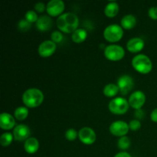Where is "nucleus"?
Returning a JSON list of instances; mask_svg holds the SVG:
<instances>
[{
  "instance_id": "b1692460",
  "label": "nucleus",
  "mask_w": 157,
  "mask_h": 157,
  "mask_svg": "<svg viewBox=\"0 0 157 157\" xmlns=\"http://www.w3.org/2000/svg\"><path fill=\"white\" fill-rule=\"evenodd\" d=\"M130 146V140L127 136H122L118 140V147L121 150H127Z\"/></svg>"
},
{
  "instance_id": "412c9836",
  "label": "nucleus",
  "mask_w": 157,
  "mask_h": 157,
  "mask_svg": "<svg viewBox=\"0 0 157 157\" xmlns=\"http://www.w3.org/2000/svg\"><path fill=\"white\" fill-rule=\"evenodd\" d=\"M119 90L120 89L117 84H108L104 87V94L107 97H114L117 94Z\"/></svg>"
},
{
  "instance_id": "c756f323",
  "label": "nucleus",
  "mask_w": 157,
  "mask_h": 157,
  "mask_svg": "<svg viewBox=\"0 0 157 157\" xmlns=\"http://www.w3.org/2000/svg\"><path fill=\"white\" fill-rule=\"evenodd\" d=\"M148 14L149 16H150L152 19H157V7L153 6V7L150 8V9H149Z\"/></svg>"
},
{
  "instance_id": "6e6552de",
  "label": "nucleus",
  "mask_w": 157,
  "mask_h": 157,
  "mask_svg": "<svg viewBox=\"0 0 157 157\" xmlns=\"http://www.w3.org/2000/svg\"><path fill=\"white\" fill-rule=\"evenodd\" d=\"M134 82L133 78L129 75H122L117 81V86L123 95H126L133 89Z\"/></svg>"
},
{
  "instance_id": "f8f14e48",
  "label": "nucleus",
  "mask_w": 157,
  "mask_h": 157,
  "mask_svg": "<svg viewBox=\"0 0 157 157\" xmlns=\"http://www.w3.org/2000/svg\"><path fill=\"white\" fill-rule=\"evenodd\" d=\"M56 50V44L54 41H44L41 43L38 47V53L43 58H47L50 57L54 54V52Z\"/></svg>"
},
{
  "instance_id": "aec40b11",
  "label": "nucleus",
  "mask_w": 157,
  "mask_h": 157,
  "mask_svg": "<svg viewBox=\"0 0 157 157\" xmlns=\"http://www.w3.org/2000/svg\"><path fill=\"white\" fill-rule=\"evenodd\" d=\"M87 36V31L83 29H78L72 33L71 38L75 43H81Z\"/></svg>"
},
{
  "instance_id": "ddd939ff",
  "label": "nucleus",
  "mask_w": 157,
  "mask_h": 157,
  "mask_svg": "<svg viewBox=\"0 0 157 157\" xmlns=\"http://www.w3.org/2000/svg\"><path fill=\"white\" fill-rule=\"evenodd\" d=\"M30 129L25 124H19L16 126L13 130V136L15 140L23 141L29 139L30 136Z\"/></svg>"
},
{
  "instance_id": "1a4fd4ad",
  "label": "nucleus",
  "mask_w": 157,
  "mask_h": 157,
  "mask_svg": "<svg viewBox=\"0 0 157 157\" xmlns=\"http://www.w3.org/2000/svg\"><path fill=\"white\" fill-rule=\"evenodd\" d=\"M79 139L83 144L90 145L94 144L96 140V133L94 131L93 129L90 127H83L80 130L78 133Z\"/></svg>"
},
{
  "instance_id": "dca6fc26",
  "label": "nucleus",
  "mask_w": 157,
  "mask_h": 157,
  "mask_svg": "<svg viewBox=\"0 0 157 157\" xmlns=\"http://www.w3.org/2000/svg\"><path fill=\"white\" fill-rule=\"evenodd\" d=\"M53 25V21L50 17L47 15H43L38 18V21H36V27L41 32H46V31L51 29Z\"/></svg>"
},
{
  "instance_id": "f3484780",
  "label": "nucleus",
  "mask_w": 157,
  "mask_h": 157,
  "mask_svg": "<svg viewBox=\"0 0 157 157\" xmlns=\"http://www.w3.org/2000/svg\"><path fill=\"white\" fill-rule=\"evenodd\" d=\"M24 148L28 153L33 154L38 151V148H39V143H38V140L35 138L29 137L25 142Z\"/></svg>"
},
{
  "instance_id": "a878e982",
  "label": "nucleus",
  "mask_w": 157,
  "mask_h": 157,
  "mask_svg": "<svg viewBox=\"0 0 157 157\" xmlns=\"http://www.w3.org/2000/svg\"><path fill=\"white\" fill-rule=\"evenodd\" d=\"M77 136H78V133L75 129L71 128L65 132V137L69 141L75 140L77 138Z\"/></svg>"
},
{
  "instance_id": "f03ea898",
  "label": "nucleus",
  "mask_w": 157,
  "mask_h": 157,
  "mask_svg": "<svg viewBox=\"0 0 157 157\" xmlns=\"http://www.w3.org/2000/svg\"><path fill=\"white\" fill-rule=\"evenodd\" d=\"M44 101V94L37 88H30L25 90L22 95V101L25 106L33 108L38 107Z\"/></svg>"
},
{
  "instance_id": "473e14b6",
  "label": "nucleus",
  "mask_w": 157,
  "mask_h": 157,
  "mask_svg": "<svg viewBox=\"0 0 157 157\" xmlns=\"http://www.w3.org/2000/svg\"><path fill=\"white\" fill-rule=\"evenodd\" d=\"M114 157H131V156L127 152H121V153H117Z\"/></svg>"
},
{
  "instance_id": "2eb2a0df",
  "label": "nucleus",
  "mask_w": 157,
  "mask_h": 157,
  "mask_svg": "<svg viewBox=\"0 0 157 157\" xmlns=\"http://www.w3.org/2000/svg\"><path fill=\"white\" fill-rule=\"evenodd\" d=\"M144 47V41L140 38H133L129 40L127 44V48L130 52H140Z\"/></svg>"
},
{
  "instance_id": "0eeeda50",
  "label": "nucleus",
  "mask_w": 157,
  "mask_h": 157,
  "mask_svg": "<svg viewBox=\"0 0 157 157\" xmlns=\"http://www.w3.org/2000/svg\"><path fill=\"white\" fill-rule=\"evenodd\" d=\"M129 127L128 124L122 121H114L110 126V131L113 135L116 136H125V135L128 133Z\"/></svg>"
},
{
  "instance_id": "6ab92c4d",
  "label": "nucleus",
  "mask_w": 157,
  "mask_h": 157,
  "mask_svg": "<svg viewBox=\"0 0 157 157\" xmlns=\"http://www.w3.org/2000/svg\"><path fill=\"white\" fill-rule=\"evenodd\" d=\"M119 12V5L117 2H110L104 9V14L107 17H114Z\"/></svg>"
},
{
  "instance_id": "f257e3e1",
  "label": "nucleus",
  "mask_w": 157,
  "mask_h": 157,
  "mask_svg": "<svg viewBox=\"0 0 157 157\" xmlns=\"http://www.w3.org/2000/svg\"><path fill=\"white\" fill-rule=\"evenodd\" d=\"M78 23V17L73 12H66L62 14L57 19L58 28L65 33H71L77 30Z\"/></svg>"
},
{
  "instance_id": "20e7f679",
  "label": "nucleus",
  "mask_w": 157,
  "mask_h": 157,
  "mask_svg": "<svg viewBox=\"0 0 157 157\" xmlns=\"http://www.w3.org/2000/svg\"><path fill=\"white\" fill-rule=\"evenodd\" d=\"M124 35V31L121 26L112 24L107 26L104 31V36L106 40L110 42H116L121 40Z\"/></svg>"
},
{
  "instance_id": "bb28decb",
  "label": "nucleus",
  "mask_w": 157,
  "mask_h": 157,
  "mask_svg": "<svg viewBox=\"0 0 157 157\" xmlns=\"http://www.w3.org/2000/svg\"><path fill=\"white\" fill-rule=\"evenodd\" d=\"M31 23L26 19H21L18 24V27L21 31H28L31 28Z\"/></svg>"
},
{
  "instance_id": "5701e85b",
  "label": "nucleus",
  "mask_w": 157,
  "mask_h": 157,
  "mask_svg": "<svg viewBox=\"0 0 157 157\" xmlns=\"http://www.w3.org/2000/svg\"><path fill=\"white\" fill-rule=\"evenodd\" d=\"M12 134L11 133H5L0 137V144L2 147H8L9 145H10L11 143H12Z\"/></svg>"
},
{
  "instance_id": "4be33fe9",
  "label": "nucleus",
  "mask_w": 157,
  "mask_h": 157,
  "mask_svg": "<svg viewBox=\"0 0 157 157\" xmlns=\"http://www.w3.org/2000/svg\"><path fill=\"white\" fill-rule=\"evenodd\" d=\"M29 115V110L25 107H19L15 110V117L18 121H23Z\"/></svg>"
},
{
  "instance_id": "2f4dec72",
  "label": "nucleus",
  "mask_w": 157,
  "mask_h": 157,
  "mask_svg": "<svg viewBox=\"0 0 157 157\" xmlns=\"http://www.w3.org/2000/svg\"><path fill=\"white\" fill-rule=\"evenodd\" d=\"M150 118H151L152 121H153V122L155 123H157V108L154 109V110L151 112Z\"/></svg>"
},
{
  "instance_id": "39448f33",
  "label": "nucleus",
  "mask_w": 157,
  "mask_h": 157,
  "mask_svg": "<svg viewBox=\"0 0 157 157\" xmlns=\"http://www.w3.org/2000/svg\"><path fill=\"white\" fill-rule=\"evenodd\" d=\"M129 102L122 98H117L111 100L109 103V110L115 114H124L128 110Z\"/></svg>"
},
{
  "instance_id": "c85d7f7f",
  "label": "nucleus",
  "mask_w": 157,
  "mask_h": 157,
  "mask_svg": "<svg viewBox=\"0 0 157 157\" xmlns=\"http://www.w3.org/2000/svg\"><path fill=\"white\" fill-rule=\"evenodd\" d=\"M129 127H130V129L131 130L136 131V130H138L141 127V123L137 120H133L129 124Z\"/></svg>"
},
{
  "instance_id": "9d476101",
  "label": "nucleus",
  "mask_w": 157,
  "mask_h": 157,
  "mask_svg": "<svg viewBox=\"0 0 157 157\" xmlns=\"http://www.w3.org/2000/svg\"><path fill=\"white\" fill-rule=\"evenodd\" d=\"M146 101V96L141 90H136L131 94L129 98V104L136 110H140Z\"/></svg>"
},
{
  "instance_id": "7ed1b4c3",
  "label": "nucleus",
  "mask_w": 157,
  "mask_h": 157,
  "mask_svg": "<svg viewBox=\"0 0 157 157\" xmlns=\"http://www.w3.org/2000/svg\"><path fill=\"white\" fill-rule=\"evenodd\" d=\"M132 65L135 70L141 74H148L153 68V64L150 58L143 54L136 55L133 58Z\"/></svg>"
},
{
  "instance_id": "7c9ffc66",
  "label": "nucleus",
  "mask_w": 157,
  "mask_h": 157,
  "mask_svg": "<svg viewBox=\"0 0 157 157\" xmlns=\"http://www.w3.org/2000/svg\"><path fill=\"white\" fill-rule=\"evenodd\" d=\"M35 9L37 12L41 13V12H44V9H45V5L43 2H38L35 5Z\"/></svg>"
},
{
  "instance_id": "a211bd4d",
  "label": "nucleus",
  "mask_w": 157,
  "mask_h": 157,
  "mask_svg": "<svg viewBox=\"0 0 157 157\" xmlns=\"http://www.w3.org/2000/svg\"><path fill=\"white\" fill-rule=\"evenodd\" d=\"M121 24L123 28L126 29H131L136 26V18L133 15H127L122 18Z\"/></svg>"
},
{
  "instance_id": "393cba45",
  "label": "nucleus",
  "mask_w": 157,
  "mask_h": 157,
  "mask_svg": "<svg viewBox=\"0 0 157 157\" xmlns=\"http://www.w3.org/2000/svg\"><path fill=\"white\" fill-rule=\"evenodd\" d=\"M25 19L27 21H29L30 23H32L38 21V15H37V13L35 11L29 10L25 13Z\"/></svg>"
},
{
  "instance_id": "423d86ee",
  "label": "nucleus",
  "mask_w": 157,
  "mask_h": 157,
  "mask_svg": "<svg viewBox=\"0 0 157 157\" xmlns=\"http://www.w3.org/2000/svg\"><path fill=\"white\" fill-rule=\"evenodd\" d=\"M124 49L117 44H110L104 49V55L110 61H119L124 58Z\"/></svg>"
},
{
  "instance_id": "9b49d317",
  "label": "nucleus",
  "mask_w": 157,
  "mask_h": 157,
  "mask_svg": "<svg viewBox=\"0 0 157 157\" xmlns=\"http://www.w3.org/2000/svg\"><path fill=\"white\" fill-rule=\"evenodd\" d=\"M64 9V3L61 0H52L46 6L48 13L52 16L60 15Z\"/></svg>"
},
{
  "instance_id": "4468645a",
  "label": "nucleus",
  "mask_w": 157,
  "mask_h": 157,
  "mask_svg": "<svg viewBox=\"0 0 157 157\" xmlns=\"http://www.w3.org/2000/svg\"><path fill=\"white\" fill-rule=\"evenodd\" d=\"M15 124V119L11 114L8 113H2L0 115V127L6 130H11Z\"/></svg>"
},
{
  "instance_id": "cd10ccee",
  "label": "nucleus",
  "mask_w": 157,
  "mask_h": 157,
  "mask_svg": "<svg viewBox=\"0 0 157 157\" xmlns=\"http://www.w3.org/2000/svg\"><path fill=\"white\" fill-rule=\"evenodd\" d=\"M51 38H52V41H54L55 43H59L62 41L63 35L60 32H58V31H55V32H53L52 33Z\"/></svg>"
}]
</instances>
